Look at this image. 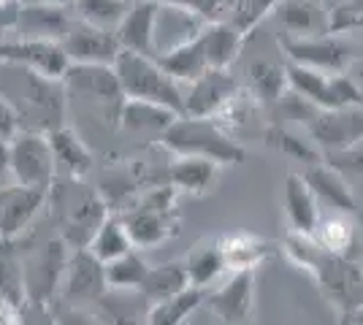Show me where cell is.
<instances>
[{"label": "cell", "instance_id": "obj_1", "mask_svg": "<svg viewBox=\"0 0 363 325\" xmlns=\"http://www.w3.org/2000/svg\"><path fill=\"white\" fill-rule=\"evenodd\" d=\"M282 252L290 263L315 279L320 293L331 301L339 314L363 307V258L328 252L312 236L293 231L285 236Z\"/></svg>", "mask_w": 363, "mask_h": 325}, {"label": "cell", "instance_id": "obj_2", "mask_svg": "<svg viewBox=\"0 0 363 325\" xmlns=\"http://www.w3.org/2000/svg\"><path fill=\"white\" fill-rule=\"evenodd\" d=\"M0 95L16 111L19 130L49 133L65 122L68 93L62 79L44 76L28 65L0 62Z\"/></svg>", "mask_w": 363, "mask_h": 325}, {"label": "cell", "instance_id": "obj_3", "mask_svg": "<svg viewBox=\"0 0 363 325\" xmlns=\"http://www.w3.org/2000/svg\"><path fill=\"white\" fill-rule=\"evenodd\" d=\"M279 103L290 120L303 125V133L318 144L323 155L345 152L363 141V106L320 108L290 90L279 98Z\"/></svg>", "mask_w": 363, "mask_h": 325}, {"label": "cell", "instance_id": "obj_4", "mask_svg": "<svg viewBox=\"0 0 363 325\" xmlns=\"http://www.w3.org/2000/svg\"><path fill=\"white\" fill-rule=\"evenodd\" d=\"M84 179H62L55 176L52 187L46 190V203L60 222V239L68 247H87L92 233L106 219L108 209L101 190H87Z\"/></svg>", "mask_w": 363, "mask_h": 325}, {"label": "cell", "instance_id": "obj_5", "mask_svg": "<svg viewBox=\"0 0 363 325\" xmlns=\"http://www.w3.org/2000/svg\"><path fill=\"white\" fill-rule=\"evenodd\" d=\"M160 147L171 155L209 157L220 166H239L247 160V149L225 130L217 117H190L179 114L160 133Z\"/></svg>", "mask_w": 363, "mask_h": 325}, {"label": "cell", "instance_id": "obj_6", "mask_svg": "<svg viewBox=\"0 0 363 325\" xmlns=\"http://www.w3.org/2000/svg\"><path fill=\"white\" fill-rule=\"evenodd\" d=\"M114 71L120 76L125 98L150 101V103L166 106L177 114L184 111V87L174 76H168L155 57L138 55L130 49H120V55L114 60Z\"/></svg>", "mask_w": 363, "mask_h": 325}, {"label": "cell", "instance_id": "obj_7", "mask_svg": "<svg viewBox=\"0 0 363 325\" xmlns=\"http://www.w3.org/2000/svg\"><path fill=\"white\" fill-rule=\"evenodd\" d=\"M68 252L71 247L57 236L22 258V282H25V298H28L25 307L49 309V304L60 295Z\"/></svg>", "mask_w": 363, "mask_h": 325}, {"label": "cell", "instance_id": "obj_8", "mask_svg": "<svg viewBox=\"0 0 363 325\" xmlns=\"http://www.w3.org/2000/svg\"><path fill=\"white\" fill-rule=\"evenodd\" d=\"M6 171L19 185L35 187V190L46 193L55 182V176H57L49 136L41 130H16L9 139Z\"/></svg>", "mask_w": 363, "mask_h": 325}, {"label": "cell", "instance_id": "obj_9", "mask_svg": "<svg viewBox=\"0 0 363 325\" xmlns=\"http://www.w3.org/2000/svg\"><path fill=\"white\" fill-rule=\"evenodd\" d=\"M65 93L79 95L84 101H90L92 106L104 111L108 122L117 127V117L125 103L120 76L114 71V65H98V62H71L62 74Z\"/></svg>", "mask_w": 363, "mask_h": 325}, {"label": "cell", "instance_id": "obj_10", "mask_svg": "<svg viewBox=\"0 0 363 325\" xmlns=\"http://www.w3.org/2000/svg\"><path fill=\"white\" fill-rule=\"evenodd\" d=\"M277 44L282 49L285 60L306 65V68H318L325 74H339L347 71L352 62V47L342 35L333 33H320V35H288L279 33Z\"/></svg>", "mask_w": 363, "mask_h": 325}, {"label": "cell", "instance_id": "obj_11", "mask_svg": "<svg viewBox=\"0 0 363 325\" xmlns=\"http://www.w3.org/2000/svg\"><path fill=\"white\" fill-rule=\"evenodd\" d=\"M106 293V266L101 263L87 247L71 249L57 298L65 301L68 309H82V307L98 304Z\"/></svg>", "mask_w": 363, "mask_h": 325}, {"label": "cell", "instance_id": "obj_12", "mask_svg": "<svg viewBox=\"0 0 363 325\" xmlns=\"http://www.w3.org/2000/svg\"><path fill=\"white\" fill-rule=\"evenodd\" d=\"M242 101V84L228 68H209L184 90V111L190 117H223Z\"/></svg>", "mask_w": 363, "mask_h": 325}, {"label": "cell", "instance_id": "obj_13", "mask_svg": "<svg viewBox=\"0 0 363 325\" xmlns=\"http://www.w3.org/2000/svg\"><path fill=\"white\" fill-rule=\"evenodd\" d=\"M255 295H257L255 268H242V271H230V277L220 287H209L203 307H209V312H212L220 323H228V325L252 323Z\"/></svg>", "mask_w": 363, "mask_h": 325}, {"label": "cell", "instance_id": "obj_14", "mask_svg": "<svg viewBox=\"0 0 363 325\" xmlns=\"http://www.w3.org/2000/svg\"><path fill=\"white\" fill-rule=\"evenodd\" d=\"M0 62H16V65H28L33 71L44 74L52 79H62L65 68L71 65L65 49L60 41H49V38H0Z\"/></svg>", "mask_w": 363, "mask_h": 325}, {"label": "cell", "instance_id": "obj_15", "mask_svg": "<svg viewBox=\"0 0 363 325\" xmlns=\"http://www.w3.org/2000/svg\"><path fill=\"white\" fill-rule=\"evenodd\" d=\"M60 44L71 62H98V65H114L122 49L117 41V33L90 25L79 16L71 22V28L60 38Z\"/></svg>", "mask_w": 363, "mask_h": 325}, {"label": "cell", "instance_id": "obj_16", "mask_svg": "<svg viewBox=\"0 0 363 325\" xmlns=\"http://www.w3.org/2000/svg\"><path fill=\"white\" fill-rule=\"evenodd\" d=\"M46 206V193L19 182L0 187V241H16Z\"/></svg>", "mask_w": 363, "mask_h": 325}, {"label": "cell", "instance_id": "obj_17", "mask_svg": "<svg viewBox=\"0 0 363 325\" xmlns=\"http://www.w3.org/2000/svg\"><path fill=\"white\" fill-rule=\"evenodd\" d=\"M120 215L138 249L157 247L179 233V212L177 209H152V206L133 201V206H125V212Z\"/></svg>", "mask_w": 363, "mask_h": 325}, {"label": "cell", "instance_id": "obj_18", "mask_svg": "<svg viewBox=\"0 0 363 325\" xmlns=\"http://www.w3.org/2000/svg\"><path fill=\"white\" fill-rule=\"evenodd\" d=\"M160 3L155 0H130L128 14L122 16V22L114 28L117 41L122 49H130L138 55H157L155 44V33H157V16H160Z\"/></svg>", "mask_w": 363, "mask_h": 325}, {"label": "cell", "instance_id": "obj_19", "mask_svg": "<svg viewBox=\"0 0 363 325\" xmlns=\"http://www.w3.org/2000/svg\"><path fill=\"white\" fill-rule=\"evenodd\" d=\"M282 206H285V217H288V228L293 233H303L312 236L318 228L320 217V201L309 182L303 179V173L290 171L282 185Z\"/></svg>", "mask_w": 363, "mask_h": 325}, {"label": "cell", "instance_id": "obj_20", "mask_svg": "<svg viewBox=\"0 0 363 325\" xmlns=\"http://www.w3.org/2000/svg\"><path fill=\"white\" fill-rule=\"evenodd\" d=\"M52 144V155H55V169L62 179H84L95 166V155L90 147L82 141L71 125H57L55 130L46 133Z\"/></svg>", "mask_w": 363, "mask_h": 325}, {"label": "cell", "instance_id": "obj_21", "mask_svg": "<svg viewBox=\"0 0 363 325\" xmlns=\"http://www.w3.org/2000/svg\"><path fill=\"white\" fill-rule=\"evenodd\" d=\"M71 6H55V3H22L19 19H16V35L22 38H49L60 41L68 33L76 16L68 14Z\"/></svg>", "mask_w": 363, "mask_h": 325}, {"label": "cell", "instance_id": "obj_22", "mask_svg": "<svg viewBox=\"0 0 363 325\" xmlns=\"http://www.w3.org/2000/svg\"><path fill=\"white\" fill-rule=\"evenodd\" d=\"M303 179L315 190L320 203H328L333 212H347V215H358V201L355 193L350 187L347 176L339 169H333L328 160H320L312 166H303Z\"/></svg>", "mask_w": 363, "mask_h": 325}, {"label": "cell", "instance_id": "obj_23", "mask_svg": "<svg viewBox=\"0 0 363 325\" xmlns=\"http://www.w3.org/2000/svg\"><path fill=\"white\" fill-rule=\"evenodd\" d=\"M220 163L198 155H174L166 171V182L177 187V193L206 195L220 182Z\"/></svg>", "mask_w": 363, "mask_h": 325}, {"label": "cell", "instance_id": "obj_24", "mask_svg": "<svg viewBox=\"0 0 363 325\" xmlns=\"http://www.w3.org/2000/svg\"><path fill=\"white\" fill-rule=\"evenodd\" d=\"M269 16L288 35L328 33V8L320 0H277Z\"/></svg>", "mask_w": 363, "mask_h": 325}, {"label": "cell", "instance_id": "obj_25", "mask_svg": "<svg viewBox=\"0 0 363 325\" xmlns=\"http://www.w3.org/2000/svg\"><path fill=\"white\" fill-rule=\"evenodd\" d=\"M198 38L203 44L209 68H230L233 60L239 57L247 35L230 19H212L198 30Z\"/></svg>", "mask_w": 363, "mask_h": 325}, {"label": "cell", "instance_id": "obj_26", "mask_svg": "<svg viewBox=\"0 0 363 325\" xmlns=\"http://www.w3.org/2000/svg\"><path fill=\"white\" fill-rule=\"evenodd\" d=\"M184 268H187V279L190 285L209 290L214 287L220 279L225 277L228 263H225V252L220 244V236H206L201 239L196 247L184 255Z\"/></svg>", "mask_w": 363, "mask_h": 325}, {"label": "cell", "instance_id": "obj_27", "mask_svg": "<svg viewBox=\"0 0 363 325\" xmlns=\"http://www.w3.org/2000/svg\"><path fill=\"white\" fill-rule=\"evenodd\" d=\"M155 60L160 62V65H163V71H166L168 76L177 79L182 87H184V84H190V81H196L203 71H209V62H206L203 44H201L198 33L196 35H190V38H184L182 44H177V47L157 52V55H155Z\"/></svg>", "mask_w": 363, "mask_h": 325}, {"label": "cell", "instance_id": "obj_28", "mask_svg": "<svg viewBox=\"0 0 363 325\" xmlns=\"http://www.w3.org/2000/svg\"><path fill=\"white\" fill-rule=\"evenodd\" d=\"M312 239L323 249H328V252L350 255V258H363V252H358L361 247H358V222H355V215H347V212L323 215L315 233H312Z\"/></svg>", "mask_w": 363, "mask_h": 325}, {"label": "cell", "instance_id": "obj_29", "mask_svg": "<svg viewBox=\"0 0 363 325\" xmlns=\"http://www.w3.org/2000/svg\"><path fill=\"white\" fill-rule=\"evenodd\" d=\"M220 244L225 252L228 271H242V268H255L266 263L274 255V244L269 239L257 236L252 231H236L220 236Z\"/></svg>", "mask_w": 363, "mask_h": 325}, {"label": "cell", "instance_id": "obj_30", "mask_svg": "<svg viewBox=\"0 0 363 325\" xmlns=\"http://www.w3.org/2000/svg\"><path fill=\"white\" fill-rule=\"evenodd\" d=\"M179 114L166 106H157L150 101H136V98H125L117 117V127H125L130 133H155L160 139V133L174 122Z\"/></svg>", "mask_w": 363, "mask_h": 325}, {"label": "cell", "instance_id": "obj_31", "mask_svg": "<svg viewBox=\"0 0 363 325\" xmlns=\"http://www.w3.org/2000/svg\"><path fill=\"white\" fill-rule=\"evenodd\" d=\"M206 301V290L203 287H196V285H187L179 293L168 295L163 301L152 304L147 309V317L144 323L150 325H182L187 323L193 314H196Z\"/></svg>", "mask_w": 363, "mask_h": 325}, {"label": "cell", "instance_id": "obj_32", "mask_svg": "<svg viewBox=\"0 0 363 325\" xmlns=\"http://www.w3.org/2000/svg\"><path fill=\"white\" fill-rule=\"evenodd\" d=\"M263 141H266V147H272L274 152L285 155L288 160H296L301 166H312V163L325 160L320 147L309 136H301V133H296V130H290L279 122H272L263 130Z\"/></svg>", "mask_w": 363, "mask_h": 325}, {"label": "cell", "instance_id": "obj_33", "mask_svg": "<svg viewBox=\"0 0 363 325\" xmlns=\"http://www.w3.org/2000/svg\"><path fill=\"white\" fill-rule=\"evenodd\" d=\"M187 285H190V279H187V268H184V258H182V261H168V263H160V266H150V271H147V277L141 282L138 293L152 307V304L163 301L168 295L184 290Z\"/></svg>", "mask_w": 363, "mask_h": 325}, {"label": "cell", "instance_id": "obj_34", "mask_svg": "<svg viewBox=\"0 0 363 325\" xmlns=\"http://www.w3.org/2000/svg\"><path fill=\"white\" fill-rule=\"evenodd\" d=\"M133 247H136V244H133L130 233L125 228L120 212H108L106 219L98 225V231L92 233L90 244H87V249H90L101 263H108V261L120 258L125 252H130Z\"/></svg>", "mask_w": 363, "mask_h": 325}, {"label": "cell", "instance_id": "obj_35", "mask_svg": "<svg viewBox=\"0 0 363 325\" xmlns=\"http://www.w3.org/2000/svg\"><path fill=\"white\" fill-rule=\"evenodd\" d=\"M250 87L252 95L263 103H279V98L288 93V74H285V62L260 60L252 62L250 71Z\"/></svg>", "mask_w": 363, "mask_h": 325}, {"label": "cell", "instance_id": "obj_36", "mask_svg": "<svg viewBox=\"0 0 363 325\" xmlns=\"http://www.w3.org/2000/svg\"><path fill=\"white\" fill-rule=\"evenodd\" d=\"M106 266V285L108 290H138L141 282L150 271V261L141 255V249L133 247L120 258L108 261Z\"/></svg>", "mask_w": 363, "mask_h": 325}, {"label": "cell", "instance_id": "obj_37", "mask_svg": "<svg viewBox=\"0 0 363 325\" xmlns=\"http://www.w3.org/2000/svg\"><path fill=\"white\" fill-rule=\"evenodd\" d=\"M74 8L79 19L114 30L122 22V16L128 14L130 0H74Z\"/></svg>", "mask_w": 363, "mask_h": 325}, {"label": "cell", "instance_id": "obj_38", "mask_svg": "<svg viewBox=\"0 0 363 325\" xmlns=\"http://www.w3.org/2000/svg\"><path fill=\"white\" fill-rule=\"evenodd\" d=\"M163 8H174V11H187L193 16H201L206 22L212 19H228L236 0H155Z\"/></svg>", "mask_w": 363, "mask_h": 325}, {"label": "cell", "instance_id": "obj_39", "mask_svg": "<svg viewBox=\"0 0 363 325\" xmlns=\"http://www.w3.org/2000/svg\"><path fill=\"white\" fill-rule=\"evenodd\" d=\"M363 30V8L352 0H339L328 8V33L345 35V33Z\"/></svg>", "mask_w": 363, "mask_h": 325}, {"label": "cell", "instance_id": "obj_40", "mask_svg": "<svg viewBox=\"0 0 363 325\" xmlns=\"http://www.w3.org/2000/svg\"><path fill=\"white\" fill-rule=\"evenodd\" d=\"M325 160L331 163L333 169H339L345 176H358L363 179V141L350 147L345 152H333V155H325Z\"/></svg>", "mask_w": 363, "mask_h": 325}, {"label": "cell", "instance_id": "obj_41", "mask_svg": "<svg viewBox=\"0 0 363 325\" xmlns=\"http://www.w3.org/2000/svg\"><path fill=\"white\" fill-rule=\"evenodd\" d=\"M16 130H19V120H16V111L11 108V103L0 95V139H11Z\"/></svg>", "mask_w": 363, "mask_h": 325}, {"label": "cell", "instance_id": "obj_42", "mask_svg": "<svg viewBox=\"0 0 363 325\" xmlns=\"http://www.w3.org/2000/svg\"><path fill=\"white\" fill-rule=\"evenodd\" d=\"M25 309L22 307H16L11 304L9 298H0V325H14V323H22L25 317Z\"/></svg>", "mask_w": 363, "mask_h": 325}, {"label": "cell", "instance_id": "obj_43", "mask_svg": "<svg viewBox=\"0 0 363 325\" xmlns=\"http://www.w3.org/2000/svg\"><path fill=\"white\" fill-rule=\"evenodd\" d=\"M339 323L363 325V307H355V309H350V312H342V314H339Z\"/></svg>", "mask_w": 363, "mask_h": 325}, {"label": "cell", "instance_id": "obj_44", "mask_svg": "<svg viewBox=\"0 0 363 325\" xmlns=\"http://www.w3.org/2000/svg\"><path fill=\"white\" fill-rule=\"evenodd\" d=\"M347 74L352 79H355V84L363 90V57H352V62H350Z\"/></svg>", "mask_w": 363, "mask_h": 325}, {"label": "cell", "instance_id": "obj_45", "mask_svg": "<svg viewBox=\"0 0 363 325\" xmlns=\"http://www.w3.org/2000/svg\"><path fill=\"white\" fill-rule=\"evenodd\" d=\"M6 152H9V141L0 139V173L6 171Z\"/></svg>", "mask_w": 363, "mask_h": 325}]
</instances>
